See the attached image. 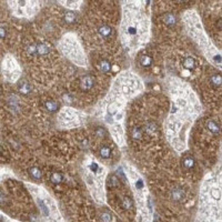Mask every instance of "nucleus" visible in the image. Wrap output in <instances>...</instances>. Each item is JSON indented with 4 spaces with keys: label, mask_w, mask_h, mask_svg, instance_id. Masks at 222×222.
<instances>
[{
    "label": "nucleus",
    "mask_w": 222,
    "mask_h": 222,
    "mask_svg": "<svg viewBox=\"0 0 222 222\" xmlns=\"http://www.w3.org/2000/svg\"><path fill=\"white\" fill-rule=\"evenodd\" d=\"M80 85H81V88L83 90H89L94 86V79H92L91 76H86V77H83L81 79V83Z\"/></svg>",
    "instance_id": "f257e3e1"
},
{
    "label": "nucleus",
    "mask_w": 222,
    "mask_h": 222,
    "mask_svg": "<svg viewBox=\"0 0 222 222\" xmlns=\"http://www.w3.org/2000/svg\"><path fill=\"white\" fill-rule=\"evenodd\" d=\"M184 197V192L181 188H174L173 190L171 191V198L174 200V201H181Z\"/></svg>",
    "instance_id": "f03ea898"
},
{
    "label": "nucleus",
    "mask_w": 222,
    "mask_h": 222,
    "mask_svg": "<svg viewBox=\"0 0 222 222\" xmlns=\"http://www.w3.org/2000/svg\"><path fill=\"white\" fill-rule=\"evenodd\" d=\"M98 32H99V35L101 36L102 38H109L110 36H111V33H112V29L109 26H105H105L99 28Z\"/></svg>",
    "instance_id": "7ed1b4c3"
},
{
    "label": "nucleus",
    "mask_w": 222,
    "mask_h": 222,
    "mask_svg": "<svg viewBox=\"0 0 222 222\" xmlns=\"http://www.w3.org/2000/svg\"><path fill=\"white\" fill-rule=\"evenodd\" d=\"M206 128H208V130H209L210 132L214 133V134L219 133V131H220V127H219V125L213 120H209L208 122H206Z\"/></svg>",
    "instance_id": "20e7f679"
},
{
    "label": "nucleus",
    "mask_w": 222,
    "mask_h": 222,
    "mask_svg": "<svg viewBox=\"0 0 222 222\" xmlns=\"http://www.w3.org/2000/svg\"><path fill=\"white\" fill-rule=\"evenodd\" d=\"M210 83L213 87L222 86V74H212L211 78H210Z\"/></svg>",
    "instance_id": "39448f33"
},
{
    "label": "nucleus",
    "mask_w": 222,
    "mask_h": 222,
    "mask_svg": "<svg viewBox=\"0 0 222 222\" xmlns=\"http://www.w3.org/2000/svg\"><path fill=\"white\" fill-rule=\"evenodd\" d=\"M49 53V47L46 46L45 43H40V45H37V55L40 56H45Z\"/></svg>",
    "instance_id": "423d86ee"
},
{
    "label": "nucleus",
    "mask_w": 222,
    "mask_h": 222,
    "mask_svg": "<svg viewBox=\"0 0 222 222\" xmlns=\"http://www.w3.org/2000/svg\"><path fill=\"white\" fill-rule=\"evenodd\" d=\"M182 164L184 168L187 169H191V168L195 167V159L192 157H186L182 161Z\"/></svg>",
    "instance_id": "0eeeda50"
},
{
    "label": "nucleus",
    "mask_w": 222,
    "mask_h": 222,
    "mask_svg": "<svg viewBox=\"0 0 222 222\" xmlns=\"http://www.w3.org/2000/svg\"><path fill=\"white\" fill-rule=\"evenodd\" d=\"M182 65H183V67H184L186 69H192V68L195 67V59H193V58H191V57H187V58L183 60Z\"/></svg>",
    "instance_id": "6e6552de"
},
{
    "label": "nucleus",
    "mask_w": 222,
    "mask_h": 222,
    "mask_svg": "<svg viewBox=\"0 0 222 222\" xmlns=\"http://www.w3.org/2000/svg\"><path fill=\"white\" fill-rule=\"evenodd\" d=\"M63 177L61 173H59V172H53L52 174H51L50 177V180L52 183H55V184H58V183H60L61 181H62Z\"/></svg>",
    "instance_id": "1a4fd4ad"
},
{
    "label": "nucleus",
    "mask_w": 222,
    "mask_h": 222,
    "mask_svg": "<svg viewBox=\"0 0 222 222\" xmlns=\"http://www.w3.org/2000/svg\"><path fill=\"white\" fill-rule=\"evenodd\" d=\"M152 63V58L151 57H149V56H142L140 58V65L142 67H150Z\"/></svg>",
    "instance_id": "9d476101"
},
{
    "label": "nucleus",
    "mask_w": 222,
    "mask_h": 222,
    "mask_svg": "<svg viewBox=\"0 0 222 222\" xmlns=\"http://www.w3.org/2000/svg\"><path fill=\"white\" fill-rule=\"evenodd\" d=\"M46 109L51 111V112H55L58 110V103L53 100H50V101H47L46 102Z\"/></svg>",
    "instance_id": "9b49d317"
},
{
    "label": "nucleus",
    "mask_w": 222,
    "mask_h": 222,
    "mask_svg": "<svg viewBox=\"0 0 222 222\" xmlns=\"http://www.w3.org/2000/svg\"><path fill=\"white\" fill-rule=\"evenodd\" d=\"M99 69H100L102 72H109V71L111 70V65L109 63V61L103 60V61H101V62H100Z\"/></svg>",
    "instance_id": "f8f14e48"
},
{
    "label": "nucleus",
    "mask_w": 222,
    "mask_h": 222,
    "mask_svg": "<svg viewBox=\"0 0 222 222\" xmlns=\"http://www.w3.org/2000/svg\"><path fill=\"white\" fill-rule=\"evenodd\" d=\"M164 22L167 25H169V26H173V25L175 24L174 15H172V13H167V15L164 16Z\"/></svg>",
    "instance_id": "ddd939ff"
},
{
    "label": "nucleus",
    "mask_w": 222,
    "mask_h": 222,
    "mask_svg": "<svg viewBox=\"0 0 222 222\" xmlns=\"http://www.w3.org/2000/svg\"><path fill=\"white\" fill-rule=\"evenodd\" d=\"M110 154H111V150H110L109 147L105 146V147H102V148L100 149V156H101L102 158L108 159V158L110 157Z\"/></svg>",
    "instance_id": "4468645a"
},
{
    "label": "nucleus",
    "mask_w": 222,
    "mask_h": 222,
    "mask_svg": "<svg viewBox=\"0 0 222 222\" xmlns=\"http://www.w3.org/2000/svg\"><path fill=\"white\" fill-rule=\"evenodd\" d=\"M74 20H76V15H74V12H66V15H65V21L66 22H68V24H72V22H74Z\"/></svg>",
    "instance_id": "2eb2a0df"
},
{
    "label": "nucleus",
    "mask_w": 222,
    "mask_h": 222,
    "mask_svg": "<svg viewBox=\"0 0 222 222\" xmlns=\"http://www.w3.org/2000/svg\"><path fill=\"white\" fill-rule=\"evenodd\" d=\"M30 174H31L35 179H40V178H41V171H40L38 168H36V167L30 169Z\"/></svg>",
    "instance_id": "dca6fc26"
},
{
    "label": "nucleus",
    "mask_w": 222,
    "mask_h": 222,
    "mask_svg": "<svg viewBox=\"0 0 222 222\" xmlns=\"http://www.w3.org/2000/svg\"><path fill=\"white\" fill-rule=\"evenodd\" d=\"M122 206H123V209H125V210H129V209L132 206L131 200L128 198H125L123 200H122Z\"/></svg>",
    "instance_id": "f3484780"
},
{
    "label": "nucleus",
    "mask_w": 222,
    "mask_h": 222,
    "mask_svg": "<svg viewBox=\"0 0 222 222\" xmlns=\"http://www.w3.org/2000/svg\"><path fill=\"white\" fill-rule=\"evenodd\" d=\"M131 134H132V138H134V139H140L141 136H142V132H141L140 129L134 128V129H132V132H131Z\"/></svg>",
    "instance_id": "a211bd4d"
},
{
    "label": "nucleus",
    "mask_w": 222,
    "mask_h": 222,
    "mask_svg": "<svg viewBox=\"0 0 222 222\" xmlns=\"http://www.w3.org/2000/svg\"><path fill=\"white\" fill-rule=\"evenodd\" d=\"M30 86L28 85V83H22L21 86H20V91L22 92V94H28L29 91H30Z\"/></svg>",
    "instance_id": "6ab92c4d"
},
{
    "label": "nucleus",
    "mask_w": 222,
    "mask_h": 222,
    "mask_svg": "<svg viewBox=\"0 0 222 222\" xmlns=\"http://www.w3.org/2000/svg\"><path fill=\"white\" fill-rule=\"evenodd\" d=\"M101 218L103 222H111V215L109 213H102Z\"/></svg>",
    "instance_id": "aec40b11"
},
{
    "label": "nucleus",
    "mask_w": 222,
    "mask_h": 222,
    "mask_svg": "<svg viewBox=\"0 0 222 222\" xmlns=\"http://www.w3.org/2000/svg\"><path fill=\"white\" fill-rule=\"evenodd\" d=\"M96 134H97L98 137H103L105 134V129L103 128H98L97 130H96Z\"/></svg>",
    "instance_id": "412c9836"
},
{
    "label": "nucleus",
    "mask_w": 222,
    "mask_h": 222,
    "mask_svg": "<svg viewBox=\"0 0 222 222\" xmlns=\"http://www.w3.org/2000/svg\"><path fill=\"white\" fill-rule=\"evenodd\" d=\"M29 53L31 55H37V45H32L29 47Z\"/></svg>",
    "instance_id": "4be33fe9"
},
{
    "label": "nucleus",
    "mask_w": 222,
    "mask_h": 222,
    "mask_svg": "<svg viewBox=\"0 0 222 222\" xmlns=\"http://www.w3.org/2000/svg\"><path fill=\"white\" fill-rule=\"evenodd\" d=\"M110 181H112V182H111V184H112V186H117L118 182H119V181H118V179H117V177H114V175H112V177H111Z\"/></svg>",
    "instance_id": "5701e85b"
},
{
    "label": "nucleus",
    "mask_w": 222,
    "mask_h": 222,
    "mask_svg": "<svg viewBox=\"0 0 222 222\" xmlns=\"http://www.w3.org/2000/svg\"><path fill=\"white\" fill-rule=\"evenodd\" d=\"M40 204H41V210H42V212L46 214V215H48V214H49V212H48V210H47V206H45L42 202H40Z\"/></svg>",
    "instance_id": "b1692460"
},
{
    "label": "nucleus",
    "mask_w": 222,
    "mask_h": 222,
    "mask_svg": "<svg viewBox=\"0 0 222 222\" xmlns=\"http://www.w3.org/2000/svg\"><path fill=\"white\" fill-rule=\"evenodd\" d=\"M128 31L131 33V35H133V33H136V27H133V26H130V27L128 28Z\"/></svg>",
    "instance_id": "393cba45"
},
{
    "label": "nucleus",
    "mask_w": 222,
    "mask_h": 222,
    "mask_svg": "<svg viewBox=\"0 0 222 222\" xmlns=\"http://www.w3.org/2000/svg\"><path fill=\"white\" fill-rule=\"evenodd\" d=\"M94 166H91V170L92 171H97V169H98V166L96 163H92Z\"/></svg>",
    "instance_id": "a878e982"
},
{
    "label": "nucleus",
    "mask_w": 222,
    "mask_h": 222,
    "mask_svg": "<svg viewBox=\"0 0 222 222\" xmlns=\"http://www.w3.org/2000/svg\"><path fill=\"white\" fill-rule=\"evenodd\" d=\"M4 27L1 28V39H4Z\"/></svg>",
    "instance_id": "bb28decb"
},
{
    "label": "nucleus",
    "mask_w": 222,
    "mask_h": 222,
    "mask_svg": "<svg viewBox=\"0 0 222 222\" xmlns=\"http://www.w3.org/2000/svg\"><path fill=\"white\" fill-rule=\"evenodd\" d=\"M219 28H220V29L222 30V19L220 20V22H219Z\"/></svg>",
    "instance_id": "cd10ccee"
}]
</instances>
